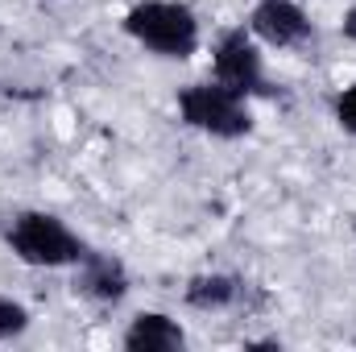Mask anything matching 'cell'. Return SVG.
Masks as SVG:
<instances>
[{
	"label": "cell",
	"mask_w": 356,
	"mask_h": 352,
	"mask_svg": "<svg viewBox=\"0 0 356 352\" xmlns=\"http://www.w3.org/2000/svg\"><path fill=\"white\" fill-rule=\"evenodd\" d=\"M124 33L158 58H191L199 50V17L182 0H141L124 13Z\"/></svg>",
	"instance_id": "1"
},
{
	"label": "cell",
	"mask_w": 356,
	"mask_h": 352,
	"mask_svg": "<svg viewBox=\"0 0 356 352\" xmlns=\"http://www.w3.org/2000/svg\"><path fill=\"white\" fill-rule=\"evenodd\" d=\"M4 241L17 253V262L38 269H63L88 257V245L50 211H17L4 228Z\"/></svg>",
	"instance_id": "2"
},
{
	"label": "cell",
	"mask_w": 356,
	"mask_h": 352,
	"mask_svg": "<svg viewBox=\"0 0 356 352\" xmlns=\"http://www.w3.org/2000/svg\"><path fill=\"white\" fill-rule=\"evenodd\" d=\"M178 116L220 141H236L253 129V112H249V95L224 88V83H191L178 91Z\"/></svg>",
	"instance_id": "3"
},
{
	"label": "cell",
	"mask_w": 356,
	"mask_h": 352,
	"mask_svg": "<svg viewBox=\"0 0 356 352\" xmlns=\"http://www.w3.org/2000/svg\"><path fill=\"white\" fill-rule=\"evenodd\" d=\"M211 71H216V83L241 91V95H253L266 88V54L249 29H228L216 42Z\"/></svg>",
	"instance_id": "4"
},
{
	"label": "cell",
	"mask_w": 356,
	"mask_h": 352,
	"mask_svg": "<svg viewBox=\"0 0 356 352\" xmlns=\"http://www.w3.org/2000/svg\"><path fill=\"white\" fill-rule=\"evenodd\" d=\"M249 33L273 50H294L315 38V25L294 0H257V8L249 17Z\"/></svg>",
	"instance_id": "5"
},
{
	"label": "cell",
	"mask_w": 356,
	"mask_h": 352,
	"mask_svg": "<svg viewBox=\"0 0 356 352\" xmlns=\"http://www.w3.org/2000/svg\"><path fill=\"white\" fill-rule=\"evenodd\" d=\"M120 344L129 352H178L186 344V332L166 311H141V315L129 319Z\"/></svg>",
	"instance_id": "6"
},
{
	"label": "cell",
	"mask_w": 356,
	"mask_h": 352,
	"mask_svg": "<svg viewBox=\"0 0 356 352\" xmlns=\"http://www.w3.org/2000/svg\"><path fill=\"white\" fill-rule=\"evenodd\" d=\"M75 269H79L75 273V290L95 298V303H120L129 294V273H124V265L116 262L112 253H91L88 249V257Z\"/></svg>",
	"instance_id": "7"
},
{
	"label": "cell",
	"mask_w": 356,
	"mask_h": 352,
	"mask_svg": "<svg viewBox=\"0 0 356 352\" xmlns=\"http://www.w3.org/2000/svg\"><path fill=\"white\" fill-rule=\"evenodd\" d=\"M245 294V282L232 273H199L186 282V303L195 311H232Z\"/></svg>",
	"instance_id": "8"
},
{
	"label": "cell",
	"mask_w": 356,
	"mask_h": 352,
	"mask_svg": "<svg viewBox=\"0 0 356 352\" xmlns=\"http://www.w3.org/2000/svg\"><path fill=\"white\" fill-rule=\"evenodd\" d=\"M29 323H33L29 307L8 298V294H0V340H21L29 332Z\"/></svg>",
	"instance_id": "9"
},
{
	"label": "cell",
	"mask_w": 356,
	"mask_h": 352,
	"mask_svg": "<svg viewBox=\"0 0 356 352\" xmlns=\"http://www.w3.org/2000/svg\"><path fill=\"white\" fill-rule=\"evenodd\" d=\"M336 120H340L344 133L356 137V83H348V88L336 95Z\"/></svg>",
	"instance_id": "10"
},
{
	"label": "cell",
	"mask_w": 356,
	"mask_h": 352,
	"mask_svg": "<svg viewBox=\"0 0 356 352\" xmlns=\"http://www.w3.org/2000/svg\"><path fill=\"white\" fill-rule=\"evenodd\" d=\"M340 29H344V38H348V42H356V4L348 8V13H344V21H340Z\"/></svg>",
	"instance_id": "11"
}]
</instances>
